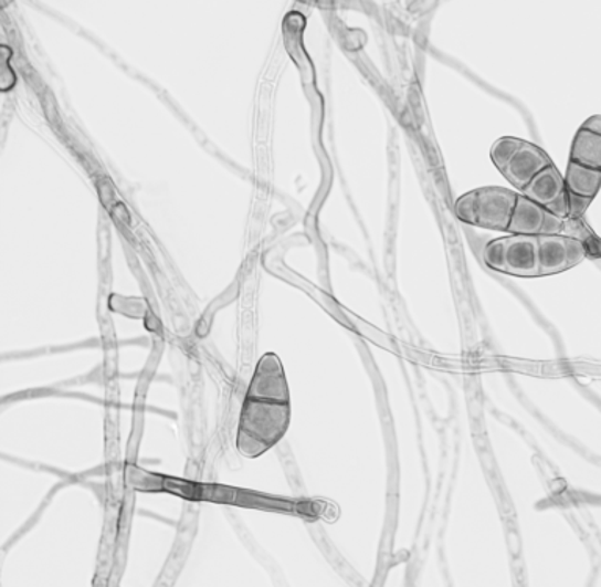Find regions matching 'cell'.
<instances>
[{"label": "cell", "instance_id": "1", "mask_svg": "<svg viewBox=\"0 0 601 587\" xmlns=\"http://www.w3.org/2000/svg\"><path fill=\"white\" fill-rule=\"evenodd\" d=\"M291 423V391L276 356L263 357L244 397L236 429V448L244 458H257L276 446Z\"/></svg>", "mask_w": 601, "mask_h": 587}, {"label": "cell", "instance_id": "2", "mask_svg": "<svg viewBox=\"0 0 601 587\" xmlns=\"http://www.w3.org/2000/svg\"><path fill=\"white\" fill-rule=\"evenodd\" d=\"M483 261L497 273L516 277H544V254L539 235L510 233L492 240L483 252Z\"/></svg>", "mask_w": 601, "mask_h": 587}, {"label": "cell", "instance_id": "3", "mask_svg": "<svg viewBox=\"0 0 601 587\" xmlns=\"http://www.w3.org/2000/svg\"><path fill=\"white\" fill-rule=\"evenodd\" d=\"M518 195L509 188L483 187L462 195L454 206L462 223L491 231H509Z\"/></svg>", "mask_w": 601, "mask_h": 587}, {"label": "cell", "instance_id": "4", "mask_svg": "<svg viewBox=\"0 0 601 587\" xmlns=\"http://www.w3.org/2000/svg\"><path fill=\"white\" fill-rule=\"evenodd\" d=\"M521 195L545 207L548 212L556 214V217L569 220V191H567L566 180H563L555 164L540 171L529 182V186L521 191Z\"/></svg>", "mask_w": 601, "mask_h": 587}, {"label": "cell", "instance_id": "5", "mask_svg": "<svg viewBox=\"0 0 601 587\" xmlns=\"http://www.w3.org/2000/svg\"><path fill=\"white\" fill-rule=\"evenodd\" d=\"M566 221L548 212L545 207L537 205L524 195H518L516 209L509 224V233L539 235V233H563Z\"/></svg>", "mask_w": 601, "mask_h": 587}, {"label": "cell", "instance_id": "6", "mask_svg": "<svg viewBox=\"0 0 601 587\" xmlns=\"http://www.w3.org/2000/svg\"><path fill=\"white\" fill-rule=\"evenodd\" d=\"M551 165H553V161L542 148L525 141L514 159L503 169L502 175L505 176L510 186L524 191L540 171L551 167Z\"/></svg>", "mask_w": 601, "mask_h": 587}, {"label": "cell", "instance_id": "7", "mask_svg": "<svg viewBox=\"0 0 601 587\" xmlns=\"http://www.w3.org/2000/svg\"><path fill=\"white\" fill-rule=\"evenodd\" d=\"M569 160L601 171V134L582 124L574 135Z\"/></svg>", "mask_w": 601, "mask_h": 587}, {"label": "cell", "instance_id": "8", "mask_svg": "<svg viewBox=\"0 0 601 587\" xmlns=\"http://www.w3.org/2000/svg\"><path fill=\"white\" fill-rule=\"evenodd\" d=\"M563 180H566L569 195L593 199L599 195L601 188V171L599 169L582 167V165L569 160Z\"/></svg>", "mask_w": 601, "mask_h": 587}, {"label": "cell", "instance_id": "9", "mask_svg": "<svg viewBox=\"0 0 601 587\" xmlns=\"http://www.w3.org/2000/svg\"><path fill=\"white\" fill-rule=\"evenodd\" d=\"M524 143L525 140L516 137H503L495 141L491 148V159L494 161L495 167L503 171L524 146Z\"/></svg>", "mask_w": 601, "mask_h": 587}]
</instances>
